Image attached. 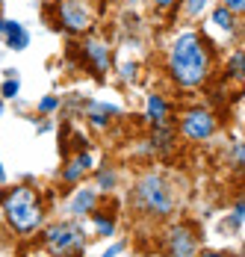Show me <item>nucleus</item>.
Here are the masks:
<instances>
[{
    "instance_id": "nucleus-1",
    "label": "nucleus",
    "mask_w": 245,
    "mask_h": 257,
    "mask_svg": "<svg viewBox=\"0 0 245 257\" xmlns=\"http://www.w3.org/2000/svg\"><path fill=\"white\" fill-rule=\"evenodd\" d=\"M207 68H210V56H207L201 36L198 33H180L172 45V53H169V71H172L174 83L198 86L207 77Z\"/></svg>"
},
{
    "instance_id": "nucleus-2",
    "label": "nucleus",
    "mask_w": 245,
    "mask_h": 257,
    "mask_svg": "<svg viewBox=\"0 0 245 257\" xmlns=\"http://www.w3.org/2000/svg\"><path fill=\"white\" fill-rule=\"evenodd\" d=\"M3 213L18 233H33L42 222V204L30 186H15L9 195H3Z\"/></svg>"
},
{
    "instance_id": "nucleus-3",
    "label": "nucleus",
    "mask_w": 245,
    "mask_h": 257,
    "mask_svg": "<svg viewBox=\"0 0 245 257\" xmlns=\"http://www.w3.org/2000/svg\"><path fill=\"white\" fill-rule=\"evenodd\" d=\"M136 204L142 207L145 213H151V216H166L172 210V198H169L166 183L157 175H148L139 183V189H136Z\"/></svg>"
},
{
    "instance_id": "nucleus-4",
    "label": "nucleus",
    "mask_w": 245,
    "mask_h": 257,
    "mask_svg": "<svg viewBox=\"0 0 245 257\" xmlns=\"http://www.w3.org/2000/svg\"><path fill=\"white\" fill-rule=\"evenodd\" d=\"M59 24L71 33H86L92 27V6L89 0H59L56 3Z\"/></svg>"
},
{
    "instance_id": "nucleus-5",
    "label": "nucleus",
    "mask_w": 245,
    "mask_h": 257,
    "mask_svg": "<svg viewBox=\"0 0 245 257\" xmlns=\"http://www.w3.org/2000/svg\"><path fill=\"white\" fill-rule=\"evenodd\" d=\"M45 245H48L56 257H68V254H74V251L83 248V236H80V231L71 228V225H53V228L45 231Z\"/></svg>"
},
{
    "instance_id": "nucleus-6",
    "label": "nucleus",
    "mask_w": 245,
    "mask_h": 257,
    "mask_svg": "<svg viewBox=\"0 0 245 257\" xmlns=\"http://www.w3.org/2000/svg\"><path fill=\"white\" fill-rule=\"evenodd\" d=\"M180 130H183L186 139H192V142H204V139L213 136V130H216V118H213V112H207V109H192V112L183 115Z\"/></svg>"
},
{
    "instance_id": "nucleus-7",
    "label": "nucleus",
    "mask_w": 245,
    "mask_h": 257,
    "mask_svg": "<svg viewBox=\"0 0 245 257\" xmlns=\"http://www.w3.org/2000/svg\"><path fill=\"white\" fill-rule=\"evenodd\" d=\"M169 254L172 257H192L195 254V236L189 228H174L169 236Z\"/></svg>"
},
{
    "instance_id": "nucleus-8",
    "label": "nucleus",
    "mask_w": 245,
    "mask_h": 257,
    "mask_svg": "<svg viewBox=\"0 0 245 257\" xmlns=\"http://www.w3.org/2000/svg\"><path fill=\"white\" fill-rule=\"evenodd\" d=\"M0 33L6 36V45H9L12 51H24L27 45H30V33H27L24 24H18V21H0Z\"/></svg>"
},
{
    "instance_id": "nucleus-9",
    "label": "nucleus",
    "mask_w": 245,
    "mask_h": 257,
    "mask_svg": "<svg viewBox=\"0 0 245 257\" xmlns=\"http://www.w3.org/2000/svg\"><path fill=\"white\" fill-rule=\"evenodd\" d=\"M83 53H86V59L95 65L98 74H103V71L109 68V48H106V45H100V42H86Z\"/></svg>"
},
{
    "instance_id": "nucleus-10",
    "label": "nucleus",
    "mask_w": 245,
    "mask_h": 257,
    "mask_svg": "<svg viewBox=\"0 0 245 257\" xmlns=\"http://www.w3.org/2000/svg\"><path fill=\"white\" fill-rule=\"evenodd\" d=\"M89 169H92V157L89 154H77L71 163H68V169L62 172V180H65V183H74V180L83 178Z\"/></svg>"
},
{
    "instance_id": "nucleus-11",
    "label": "nucleus",
    "mask_w": 245,
    "mask_h": 257,
    "mask_svg": "<svg viewBox=\"0 0 245 257\" xmlns=\"http://www.w3.org/2000/svg\"><path fill=\"white\" fill-rule=\"evenodd\" d=\"M95 201H98L95 189H80V192L74 195V201H71V213L74 216H86V213L95 210Z\"/></svg>"
},
{
    "instance_id": "nucleus-12",
    "label": "nucleus",
    "mask_w": 245,
    "mask_h": 257,
    "mask_svg": "<svg viewBox=\"0 0 245 257\" xmlns=\"http://www.w3.org/2000/svg\"><path fill=\"white\" fill-rule=\"evenodd\" d=\"M166 112H169V103L163 101L160 95H148V118H151V121L163 124V121H166Z\"/></svg>"
},
{
    "instance_id": "nucleus-13",
    "label": "nucleus",
    "mask_w": 245,
    "mask_h": 257,
    "mask_svg": "<svg viewBox=\"0 0 245 257\" xmlns=\"http://www.w3.org/2000/svg\"><path fill=\"white\" fill-rule=\"evenodd\" d=\"M109 115H118V106H112V103H92V106H89V118H92L98 127L106 124Z\"/></svg>"
},
{
    "instance_id": "nucleus-14",
    "label": "nucleus",
    "mask_w": 245,
    "mask_h": 257,
    "mask_svg": "<svg viewBox=\"0 0 245 257\" xmlns=\"http://www.w3.org/2000/svg\"><path fill=\"white\" fill-rule=\"evenodd\" d=\"M213 24L230 33V30H233V12H230V9H224V6L216 9V12H213Z\"/></svg>"
},
{
    "instance_id": "nucleus-15",
    "label": "nucleus",
    "mask_w": 245,
    "mask_h": 257,
    "mask_svg": "<svg viewBox=\"0 0 245 257\" xmlns=\"http://www.w3.org/2000/svg\"><path fill=\"white\" fill-rule=\"evenodd\" d=\"M95 225H98V231L103 233V236L112 233V219H106V216H95Z\"/></svg>"
},
{
    "instance_id": "nucleus-16",
    "label": "nucleus",
    "mask_w": 245,
    "mask_h": 257,
    "mask_svg": "<svg viewBox=\"0 0 245 257\" xmlns=\"http://www.w3.org/2000/svg\"><path fill=\"white\" fill-rule=\"evenodd\" d=\"M207 3H210V0H186V12H189V15H198V12L207 9Z\"/></svg>"
},
{
    "instance_id": "nucleus-17",
    "label": "nucleus",
    "mask_w": 245,
    "mask_h": 257,
    "mask_svg": "<svg viewBox=\"0 0 245 257\" xmlns=\"http://www.w3.org/2000/svg\"><path fill=\"white\" fill-rule=\"evenodd\" d=\"M18 89H21V86H18V80H6L0 92H3V98H15V95H18Z\"/></svg>"
},
{
    "instance_id": "nucleus-18",
    "label": "nucleus",
    "mask_w": 245,
    "mask_h": 257,
    "mask_svg": "<svg viewBox=\"0 0 245 257\" xmlns=\"http://www.w3.org/2000/svg\"><path fill=\"white\" fill-rule=\"evenodd\" d=\"M230 74H233L236 80H242V51L233 56V62H230Z\"/></svg>"
},
{
    "instance_id": "nucleus-19",
    "label": "nucleus",
    "mask_w": 245,
    "mask_h": 257,
    "mask_svg": "<svg viewBox=\"0 0 245 257\" xmlns=\"http://www.w3.org/2000/svg\"><path fill=\"white\" fill-rule=\"evenodd\" d=\"M224 9H230V12H242L245 0H224Z\"/></svg>"
},
{
    "instance_id": "nucleus-20",
    "label": "nucleus",
    "mask_w": 245,
    "mask_h": 257,
    "mask_svg": "<svg viewBox=\"0 0 245 257\" xmlns=\"http://www.w3.org/2000/svg\"><path fill=\"white\" fill-rule=\"evenodd\" d=\"M56 103H59V98H45V101L39 103V109L42 112H50V109H56Z\"/></svg>"
},
{
    "instance_id": "nucleus-21",
    "label": "nucleus",
    "mask_w": 245,
    "mask_h": 257,
    "mask_svg": "<svg viewBox=\"0 0 245 257\" xmlns=\"http://www.w3.org/2000/svg\"><path fill=\"white\" fill-rule=\"evenodd\" d=\"M112 172H100V186H106V183H109V186H112Z\"/></svg>"
},
{
    "instance_id": "nucleus-22",
    "label": "nucleus",
    "mask_w": 245,
    "mask_h": 257,
    "mask_svg": "<svg viewBox=\"0 0 245 257\" xmlns=\"http://www.w3.org/2000/svg\"><path fill=\"white\" fill-rule=\"evenodd\" d=\"M124 80H130V77H136V65H124Z\"/></svg>"
},
{
    "instance_id": "nucleus-23",
    "label": "nucleus",
    "mask_w": 245,
    "mask_h": 257,
    "mask_svg": "<svg viewBox=\"0 0 245 257\" xmlns=\"http://www.w3.org/2000/svg\"><path fill=\"white\" fill-rule=\"evenodd\" d=\"M121 248H124V245H112V248H106V251H103V257H115V254H121Z\"/></svg>"
},
{
    "instance_id": "nucleus-24",
    "label": "nucleus",
    "mask_w": 245,
    "mask_h": 257,
    "mask_svg": "<svg viewBox=\"0 0 245 257\" xmlns=\"http://www.w3.org/2000/svg\"><path fill=\"white\" fill-rule=\"evenodd\" d=\"M154 3H157V6H163V9H169V6H172L174 0H154Z\"/></svg>"
},
{
    "instance_id": "nucleus-25",
    "label": "nucleus",
    "mask_w": 245,
    "mask_h": 257,
    "mask_svg": "<svg viewBox=\"0 0 245 257\" xmlns=\"http://www.w3.org/2000/svg\"><path fill=\"white\" fill-rule=\"evenodd\" d=\"M201 257H224V254H216V251H204Z\"/></svg>"
},
{
    "instance_id": "nucleus-26",
    "label": "nucleus",
    "mask_w": 245,
    "mask_h": 257,
    "mask_svg": "<svg viewBox=\"0 0 245 257\" xmlns=\"http://www.w3.org/2000/svg\"><path fill=\"white\" fill-rule=\"evenodd\" d=\"M3 180H6V172H3V169H0V183H3Z\"/></svg>"
},
{
    "instance_id": "nucleus-27",
    "label": "nucleus",
    "mask_w": 245,
    "mask_h": 257,
    "mask_svg": "<svg viewBox=\"0 0 245 257\" xmlns=\"http://www.w3.org/2000/svg\"><path fill=\"white\" fill-rule=\"evenodd\" d=\"M0 115H3V101H0Z\"/></svg>"
}]
</instances>
